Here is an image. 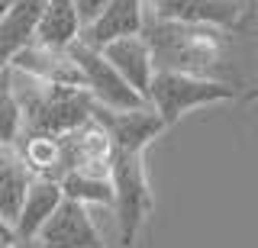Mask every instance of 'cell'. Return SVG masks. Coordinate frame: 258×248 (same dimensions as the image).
<instances>
[{"label":"cell","instance_id":"5bb4252c","mask_svg":"<svg viewBox=\"0 0 258 248\" xmlns=\"http://www.w3.org/2000/svg\"><path fill=\"white\" fill-rule=\"evenodd\" d=\"M81 39V23L71 0H45L32 29V42L45 49H68Z\"/></svg>","mask_w":258,"mask_h":248},{"label":"cell","instance_id":"8992f818","mask_svg":"<svg viewBox=\"0 0 258 248\" xmlns=\"http://www.w3.org/2000/svg\"><path fill=\"white\" fill-rule=\"evenodd\" d=\"M91 119L107 132V139L113 142V151H145V145L165 129L161 116L149 103L139 110H107L100 103H94Z\"/></svg>","mask_w":258,"mask_h":248},{"label":"cell","instance_id":"9c48e42d","mask_svg":"<svg viewBox=\"0 0 258 248\" xmlns=\"http://www.w3.org/2000/svg\"><path fill=\"white\" fill-rule=\"evenodd\" d=\"M145 13L168 23H200L229 29L239 23V0H145Z\"/></svg>","mask_w":258,"mask_h":248},{"label":"cell","instance_id":"5b68a950","mask_svg":"<svg viewBox=\"0 0 258 248\" xmlns=\"http://www.w3.org/2000/svg\"><path fill=\"white\" fill-rule=\"evenodd\" d=\"M68 52L75 58V65L81 68L84 87L94 97V103H100L107 110H139V107H145V97H139L97 49H87L84 42H75V45H68Z\"/></svg>","mask_w":258,"mask_h":248},{"label":"cell","instance_id":"3957f363","mask_svg":"<svg viewBox=\"0 0 258 248\" xmlns=\"http://www.w3.org/2000/svg\"><path fill=\"white\" fill-rule=\"evenodd\" d=\"M236 94H239V87L223 84V81L190 77V74H177V71H155L145 100L161 116V123L171 126L187 110L207 107V103H220V100H232Z\"/></svg>","mask_w":258,"mask_h":248},{"label":"cell","instance_id":"603a6c76","mask_svg":"<svg viewBox=\"0 0 258 248\" xmlns=\"http://www.w3.org/2000/svg\"><path fill=\"white\" fill-rule=\"evenodd\" d=\"M0 248H10V242H0Z\"/></svg>","mask_w":258,"mask_h":248},{"label":"cell","instance_id":"7a4b0ae2","mask_svg":"<svg viewBox=\"0 0 258 248\" xmlns=\"http://www.w3.org/2000/svg\"><path fill=\"white\" fill-rule=\"evenodd\" d=\"M7 77L23 116L20 135H64L91 119L94 97L87 94V87L48 84L10 65H7Z\"/></svg>","mask_w":258,"mask_h":248},{"label":"cell","instance_id":"d6986e66","mask_svg":"<svg viewBox=\"0 0 258 248\" xmlns=\"http://www.w3.org/2000/svg\"><path fill=\"white\" fill-rule=\"evenodd\" d=\"M75 4V13H78V23L81 29H87L91 23L103 13V7H107V0H71Z\"/></svg>","mask_w":258,"mask_h":248},{"label":"cell","instance_id":"4fadbf2b","mask_svg":"<svg viewBox=\"0 0 258 248\" xmlns=\"http://www.w3.org/2000/svg\"><path fill=\"white\" fill-rule=\"evenodd\" d=\"M61 187L52 178H32L26 194H23L20 213L13 219V238H36L39 229L45 226V219L58 210L61 203Z\"/></svg>","mask_w":258,"mask_h":248},{"label":"cell","instance_id":"8fae6325","mask_svg":"<svg viewBox=\"0 0 258 248\" xmlns=\"http://www.w3.org/2000/svg\"><path fill=\"white\" fill-rule=\"evenodd\" d=\"M142 17H145V0H107L103 13L97 17L87 29H81V39L87 49L100 52L107 42L123 36H139L142 29Z\"/></svg>","mask_w":258,"mask_h":248},{"label":"cell","instance_id":"52a82bcc","mask_svg":"<svg viewBox=\"0 0 258 248\" xmlns=\"http://www.w3.org/2000/svg\"><path fill=\"white\" fill-rule=\"evenodd\" d=\"M39 248H103V235L94 222L91 206L61 200L36 235Z\"/></svg>","mask_w":258,"mask_h":248},{"label":"cell","instance_id":"9a60e30c","mask_svg":"<svg viewBox=\"0 0 258 248\" xmlns=\"http://www.w3.org/2000/svg\"><path fill=\"white\" fill-rule=\"evenodd\" d=\"M45 0H16L13 10L0 20V71L10 65V58L23 45L32 42V29L42 13Z\"/></svg>","mask_w":258,"mask_h":248},{"label":"cell","instance_id":"277c9868","mask_svg":"<svg viewBox=\"0 0 258 248\" xmlns=\"http://www.w3.org/2000/svg\"><path fill=\"white\" fill-rule=\"evenodd\" d=\"M110 184H113V210H116V229L119 242L133 248L145 216L152 210V194L142 168V151H113L110 164Z\"/></svg>","mask_w":258,"mask_h":248},{"label":"cell","instance_id":"44dd1931","mask_svg":"<svg viewBox=\"0 0 258 248\" xmlns=\"http://www.w3.org/2000/svg\"><path fill=\"white\" fill-rule=\"evenodd\" d=\"M10 248H39V242L36 238H13Z\"/></svg>","mask_w":258,"mask_h":248},{"label":"cell","instance_id":"ba28073f","mask_svg":"<svg viewBox=\"0 0 258 248\" xmlns=\"http://www.w3.org/2000/svg\"><path fill=\"white\" fill-rule=\"evenodd\" d=\"M61 151H64V174L78 171V174H87V178L110 181L113 142L107 139V132H103L94 119H87L78 129L64 132L61 135Z\"/></svg>","mask_w":258,"mask_h":248},{"label":"cell","instance_id":"7c38bea8","mask_svg":"<svg viewBox=\"0 0 258 248\" xmlns=\"http://www.w3.org/2000/svg\"><path fill=\"white\" fill-rule=\"evenodd\" d=\"M100 55L113 65L123 81L133 87L139 97L149 94V84H152V74H155V68H152V52L149 45H145L142 36H123V39H113L100 49ZM149 103V100H145Z\"/></svg>","mask_w":258,"mask_h":248},{"label":"cell","instance_id":"ffe728a7","mask_svg":"<svg viewBox=\"0 0 258 248\" xmlns=\"http://www.w3.org/2000/svg\"><path fill=\"white\" fill-rule=\"evenodd\" d=\"M0 242H13V226L0 219Z\"/></svg>","mask_w":258,"mask_h":248},{"label":"cell","instance_id":"6da1fadb","mask_svg":"<svg viewBox=\"0 0 258 248\" xmlns=\"http://www.w3.org/2000/svg\"><path fill=\"white\" fill-rule=\"evenodd\" d=\"M139 36L145 39V45L152 52V68L155 71H177V74L223 81L232 87H239L242 81L236 49H232L226 29L220 26L168 23L145 13Z\"/></svg>","mask_w":258,"mask_h":248},{"label":"cell","instance_id":"ac0fdd59","mask_svg":"<svg viewBox=\"0 0 258 248\" xmlns=\"http://www.w3.org/2000/svg\"><path fill=\"white\" fill-rule=\"evenodd\" d=\"M23 132V116L20 107H16V97L10 91V77H7V68L0 71V145H16Z\"/></svg>","mask_w":258,"mask_h":248},{"label":"cell","instance_id":"e0dca14e","mask_svg":"<svg viewBox=\"0 0 258 248\" xmlns=\"http://www.w3.org/2000/svg\"><path fill=\"white\" fill-rule=\"evenodd\" d=\"M58 187H61L64 200H75L81 206H113V184L110 181L68 171L64 178H58Z\"/></svg>","mask_w":258,"mask_h":248},{"label":"cell","instance_id":"2e32d148","mask_svg":"<svg viewBox=\"0 0 258 248\" xmlns=\"http://www.w3.org/2000/svg\"><path fill=\"white\" fill-rule=\"evenodd\" d=\"M29 181H32V174L26 171L16 145H0V219L10 222V226H13L16 213H20V203H23Z\"/></svg>","mask_w":258,"mask_h":248},{"label":"cell","instance_id":"7402d4cb","mask_svg":"<svg viewBox=\"0 0 258 248\" xmlns=\"http://www.w3.org/2000/svg\"><path fill=\"white\" fill-rule=\"evenodd\" d=\"M13 4H16V0H0V20H4V17H7V13H10V10H13Z\"/></svg>","mask_w":258,"mask_h":248},{"label":"cell","instance_id":"30bf717a","mask_svg":"<svg viewBox=\"0 0 258 248\" xmlns=\"http://www.w3.org/2000/svg\"><path fill=\"white\" fill-rule=\"evenodd\" d=\"M10 68L26 71V74L39 77V81L48 84H64V87H84V77H81V68L75 65L68 49H45V45H23L20 52L10 58Z\"/></svg>","mask_w":258,"mask_h":248}]
</instances>
